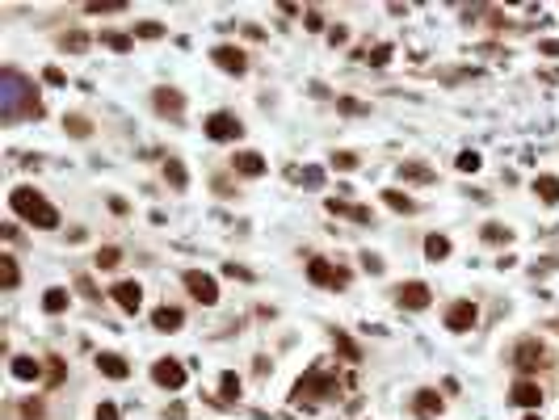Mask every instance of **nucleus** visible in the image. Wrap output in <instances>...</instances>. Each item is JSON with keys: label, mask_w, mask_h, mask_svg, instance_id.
<instances>
[{"label": "nucleus", "mask_w": 559, "mask_h": 420, "mask_svg": "<svg viewBox=\"0 0 559 420\" xmlns=\"http://www.w3.org/2000/svg\"><path fill=\"white\" fill-rule=\"evenodd\" d=\"M0 118H5V122H17V118H42L38 88H34L21 72H13V68L0 72Z\"/></svg>", "instance_id": "f257e3e1"}, {"label": "nucleus", "mask_w": 559, "mask_h": 420, "mask_svg": "<svg viewBox=\"0 0 559 420\" xmlns=\"http://www.w3.org/2000/svg\"><path fill=\"white\" fill-rule=\"evenodd\" d=\"M13 215H21L26 223H34V227H59V210L50 206L38 189H30V185H21V189H13Z\"/></svg>", "instance_id": "f03ea898"}, {"label": "nucleus", "mask_w": 559, "mask_h": 420, "mask_svg": "<svg viewBox=\"0 0 559 420\" xmlns=\"http://www.w3.org/2000/svg\"><path fill=\"white\" fill-rule=\"evenodd\" d=\"M328 395H332V379L320 370V365L303 374V379L294 383V391H290V399H294V403H316V399H328Z\"/></svg>", "instance_id": "7ed1b4c3"}, {"label": "nucleus", "mask_w": 559, "mask_h": 420, "mask_svg": "<svg viewBox=\"0 0 559 420\" xmlns=\"http://www.w3.org/2000/svg\"><path fill=\"white\" fill-rule=\"evenodd\" d=\"M475 320H480V307H475L471 298H459V303L446 307V328H450V332H471Z\"/></svg>", "instance_id": "20e7f679"}, {"label": "nucleus", "mask_w": 559, "mask_h": 420, "mask_svg": "<svg viewBox=\"0 0 559 420\" xmlns=\"http://www.w3.org/2000/svg\"><path fill=\"white\" fill-rule=\"evenodd\" d=\"M185 290L202 303V307H211V303H219V286H215V278L211 274H202V269H185Z\"/></svg>", "instance_id": "39448f33"}, {"label": "nucleus", "mask_w": 559, "mask_h": 420, "mask_svg": "<svg viewBox=\"0 0 559 420\" xmlns=\"http://www.w3.org/2000/svg\"><path fill=\"white\" fill-rule=\"evenodd\" d=\"M207 135H211L215 143H231V139H240V135H244V122H240L236 114L219 110V114H211V118H207Z\"/></svg>", "instance_id": "423d86ee"}, {"label": "nucleus", "mask_w": 559, "mask_h": 420, "mask_svg": "<svg viewBox=\"0 0 559 420\" xmlns=\"http://www.w3.org/2000/svg\"><path fill=\"white\" fill-rule=\"evenodd\" d=\"M151 379H156V387L181 391V387H185V365H181V361H173V357H160L156 365H151Z\"/></svg>", "instance_id": "0eeeda50"}, {"label": "nucleus", "mask_w": 559, "mask_h": 420, "mask_svg": "<svg viewBox=\"0 0 559 420\" xmlns=\"http://www.w3.org/2000/svg\"><path fill=\"white\" fill-rule=\"evenodd\" d=\"M429 298H433V290H429L425 282H404V286H395V303L408 307V311H425Z\"/></svg>", "instance_id": "6e6552de"}, {"label": "nucleus", "mask_w": 559, "mask_h": 420, "mask_svg": "<svg viewBox=\"0 0 559 420\" xmlns=\"http://www.w3.org/2000/svg\"><path fill=\"white\" fill-rule=\"evenodd\" d=\"M542 361H547V349L538 345V341H522L518 349H513V365L522 374H534V370H542Z\"/></svg>", "instance_id": "1a4fd4ad"}, {"label": "nucleus", "mask_w": 559, "mask_h": 420, "mask_svg": "<svg viewBox=\"0 0 559 420\" xmlns=\"http://www.w3.org/2000/svg\"><path fill=\"white\" fill-rule=\"evenodd\" d=\"M151 105H156V114H164V118H181L185 97L177 88H156V93H151Z\"/></svg>", "instance_id": "9d476101"}, {"label": "nucleus", "mask_w": 559, "mask_h": 420, "mask_svg": "<svg viewBox=\"0 0 559 420\" xmlns=\"http://www.w3.org/2000/svg\"><path fill=\"white\" fill-rule=\"evenodd\" d=\"M307 278L316 282V286H332V290H341L345 282H349V274H341V269H332L328 260H312L307 265Z\"/></svg>", "instance_id": "9b49d317"}, {"label": "nucleus", "mask_w": 559, "mask_h": 420, "mask_svg": "<svg viewBox=\"0 0 559 420\" xmlns=\"http://www.w3.org/2000/svg\"><path fill=\"white\" fill-rule=\"evenodd\" d=\"M110 298H114L126 315H135V311L143 307V290H139V282H118V286L110 290Z\"/></svg>", "instance_id": "f8f14e48"}, {"label": "nucleus", "mask_w": 559, "mask_h": 420, "mask_svg": "<svg viewBox=\"0 0 559 420\" xmlns=\"http://www.w3.org/2000/svg\"><path fill=\"white\" fill-rule=\"evenodd\" d=\"M509 399H513L518 408H538V403H542V387L530 383V379H518V383L509 387Z\"/></svg>", "instance_id": "ddd939ff"}, {"label": "nucleus", "mask_w": 559, "mask_h": 420, "mask_svg": "<svg viewBox=\"0 0 559 420\" xmlns=\"http://www.w3.org/2000/svg\"><path fill=\"white\" fill-rule=\"evenodd\" d=\"M97 370L106 374V379H114V383L131 379V365H126V357H118V353H97Z\"/></svg>", "instance_id": "4468645a"}, {"label": "nucleus", "mask_w": 559, "mask_h": 420, "mask_svg": "<svg viewBox=\"0 0 559 420\" xmlns=\"http://www.w3.org/2000/svg\"><path fill=\"white\" fill-rule=\"evenodd\" d=\"M211 59H215L223 72H231V76H240V72H244V50H240V46H215V50H211Z\"/></svg>", "instance_id": "2eb2a0df"}, {"label": "nucleus", "mask_w": 559, "mask_h": 420, "mask_svg": "<svg viewBox=\"0 0 559 420\" xmlns=\"http://www.w3.org/2000/svg\"><path fill=\"white\" fill-rule=\"evenodd\" d=\"M413 408H417V416H437L442 408H446V399H442V391H433V387H425V391H417V399H413Z\"/></svg>", "instance_id": "dca6fc26"}, {"label": "nucleus", "mask_w": 559, "mask_h": 420, "mask_svg": "<svg viewBox=\"0 0 559 420\" xmlns=\"http://www.w3.org/2000/svg\"><path fill=\"white\" fill-rule=\"evenodd\" d=\"M151 324H156V332H177L185 324V315H181V307H156L151 311Z\"/></svg>", "instance_id": "f3484780"}, {"label": "nucleus", "mask_w": 559, "mask_h": 420, "mask_svg": "<svg viewBox=\"0 0 559 420\" xmlns=\"http://www.w3.org/2000/svg\"><path fill=\"white\" fill-rule=\"evenodd\" d=\"M231 169H236L240 177H261V173H265V160H261L257 151H240L236 160H231Z\"/></svg>", "instance_id": "a211bd4d"}, {"label": "nucleus", "mask_w": 559, "mask_h": 420, "mask_svg": "<svg viewBox=\"0 0 559 420\" xmlns=\"http://www.w3.org/2000/svg\"><path fill=\"white\" fill-rule=\"evenodd\" d=\"M332 215H345V219H358V223H370V210L366 206H349V202H341V198H328L324 202Z\"/></svg>", "instance_id": "6ab92c4d"}, {"label": "nucleus", "mask_w": 559, "mask_h": 420, "mask_svg": "<svg viewBox=\"0 0 559 420\" xmlns=\"http://www.w3.org/2000/svg\"><path fill=\"white\" fill-rule=\"evenodd\" d=\"M534 193H538L547 206H555V202H559V177H534Z\"/></svg>", "instance_id": "aec40b11"}, {"label": "nucleus", "mask_w": 559, "mask_h": 420, "mask_svg": "<svg viewBox=\"0 0 559 420\" xmlns=\"http://www.w3.org/2000/svg\"><path fill=\"white\" fill-rule=\"evenodd\" d=\"M383 202H387L391 210H399V215H413V210H417V202H413L408 193H399V189H383Z\"/></svg>", "instance_id": "412c9836"}, {"label": "nucleus", "mask_w": 559, "mask_h": 420, "mask_svg": "<svg viewBox=\"0 0 559 420\" xmlns=\"http://www.w3.org/2000/svg\"><path fill=\"white\" fill-rule=\"evenodd\" d=\"M68 298H72V294H68V290H64V286H50V290H46V294H42V307H46V311H50V315H59V311H64V307H68Z\"/></svg>", "instance_id": "4be33fe9"}, {"label": "nucleus", "mask_w": 559, "mask_h": 420, "mask_svg": "<svg viewBox=\"0 0 559 420\" xmlns=\"http://www.w3.org/2000/svg\"><path fill=\"white\" fill-rule=\"evenodd\" d=\"M13 379H42V365L34 361V357H13Z\"/></svg>", "instance_id": "5701e85b"}, {"label": "nucleus", "mask_w": 559, "mask_h": 420, "mask_svg": "<svg viewBox=\"0 0 559 420\" xmlns=\"http://www.w3.org/2000/svg\"><path fill=\"white\" fill-rule=\"evenodd\" d=\"M0 282H5V290H17L21 274H17V260L13 256H0Z\"/></svg>", "instance_id": "b1692460"}, {"label": "nucleus", "mask_w": 559, "mask_h": 420, "mask_svg": "<svg viewBox=\"0 0 559 420\" xmlns=\"http://www.w3.org/2000/svg\"><path fill=\"white\" fill-rule=\"evenodd\" d=\"M399 177H404V181H417V185H429V181H433V169H421V164H399Z\"/></svg>", "instance_id": "393cba45"}, {"label": "nucleus", "mask_w": 559, "mask_h": 420, "mask_svg": "<svg viewBox=\"0 0 559 420\" xmlns=\"http://www.w3.org/2000/svg\"><path fill=\"white\" fill-rule=\"evenodd\" d=\"M425 256H429V260L450 256V240H446V236H429V240H425Z\"/></svg>", "instance_id": "a878e982"}, {"label": "nucleus", "mask_w": 559, "mask_h": 420, "mask_svg": "<svg viewBox=\"0 0 559 420\" xmlns=\"http://www.w3.org/2000/svg\"><path fill=\"white\" fill-rule=\"evenodd\" d=\"M484 240H488V244H509L513 231L504 227V223H484Z\"/></svg>", "instance_id": "bb28decb"}, {"label": "nucleus", "mask_w": 559, "mask_h": 420, "mask_svg": "<svg viewBox=\"0 0 559 420\" xmlns=\"http://www.w3.org/2000/svg\"><path fill=\"white\" fill-rule=\"evenodd\" d=\"M219 395H223V403H231V399H240V379L227 370L223 379H219Z\"/></svg>", "instance_id": "cd10ccee"}, {"label": "nucleus", "mask_w": 559, "mask_h": 420, "mask_svg": "<svg viewBox=\"0 0 559 420\" xmlns=\"http://www.w3.org/2000/svg\"><path fill=\"white\" fill-rule=\"evenodd\" d=\"M64 126H68V131H72L76 139H88V135H93V122H88V118H80V114H72V118H64Z\"/></svg>", "instance_id": "c85d7f7f"}, {"label": "nucleus", "mask_w": 559, "mask_h": 420, "mask_svg": "<svg viewBox=\"0 0 559 420\" xmlns=\"http://www.w3.org/2000/svg\"><path fill=\"white\" fill-rule=\"evenodd\" d=\"M164 177H169V185H173V189H185V181H189V177H185V169H181V160H169V164H164Z\"/></svg>", "instance_id": "c756f323"}, {"label": "nucleus", "mask_w": 559, "mask_h": 420, "mask_svg": "<svg viewBox=\"0 0 559 420\" xmlns=\"http://www.w3.org/2000/svg\"><path fill=\"white\" fill-rule=\"evenodd\" d=\"M332 169L337 173H353V169H358V155H353V151H337L332 155Z\"/></svg>", "instance_id": "7c9ffc66"}, {"label": "nucleus", "mask_w": 559, "mask_h": 420, "mask_svg": "<svg viewBox=\"0 0 559 420\" xmlns=\"http://www.w3.org/2000/svg\"><path fill=\"white\" fill-rule=\"evenodd\" d=\"M118 260H122V252H118V248H101V252H97V269H114Z\"/></svg>", "instance_id": "2f4dec72"}, {"label": "nucleus", "mask_w": 559, "mask_h": 420, "mask_svg": "<svg viewBox=\"0 0 559 420\" xmlns=\"http://www.w3.org/2000/svg\"><path fill=\"white\" fill-rule=\"evenodd\" d=\"M131 42H135V34H106L110 50H131Z\"/></svg>", "instance_id": "473e14b6"}, {"label": "nucleus", "mask_w": 559, "mask_h": 420, "mask_svg": "<svg viewBox=\"0 0 559 420\" xmlns=\"http://www.w3.org/2000/svg\"><path fill=\"white\" fill-rule=\"evenodd\" d=\"M337 349H341V353H345L349 361H358V357H362V353H358V345H353V341H349L345 332H337Z\"/></svg>", "instance_id": "72a5a7b5"}, {"label": "nucleus", "mask_w": 559, "mask_h": 420, "mask_svg": "<svg viewBox=\"0 0 559 420\" xmlns=\"http://www.w3.org/2000/svg\"><path fill=\"white\" fill-rule=\"evenodd\" d=\"M135 34H139V38H160V34H164V26H160V21H143Z\"/></svg>", "instance_id": "f704fd0d"}, {"label": "nucleus", "mask_w": 559, "mask_h": 420, "mask_svg": "<svg viewBox=\"0 0 559 420\" xmlns=\"http://www.w3.org/2000/svg\"><path fill=\"white\" fill-rule=\"evenodd\" d=\"M459 169H463V173H475V169H480V155H475V151H463V155H459Z\"/></svg>", "instance_id": "c9c22d12"}, {"label": "nucleus", "mask_w": 559, "mask_h": 420, "mask_svg": "<svg viewBox=\"0 0 559 420\" xmlns=\"http://www.w3.org/2000/svg\"><path fill=\"white\" fill-rule=\"evenodd\" d=\"M88 46V38L84 34H72V38H64V50H84Z\"/></svg>", "instance_id": "e433bc0d"}, {"label": "nucleus", "mask_w": 559, "mask_h": 420, "mask_svg": "<svg viewBox=\"0 0 559 420\" xmlns=\"http://www.w3.org/2000/svg\"><path fill=\"white\" fill-rule=\"evenodd\" d=\"M362 265H366L370 274H383V260H379L375 252H362Z\"/></svg>", "instance_id": "4c0bfd02"}, {"label": "nucleus", "mask_w": 559, "mask_h": 420, "mask_svg": "<svg viewBox=\"0 0 559 420\" xmlns=\"http://www.w3.org/2000/svg\"><path fill=\"white\" fill-rule=\"evenodd\" d=\"M97 420H122V416H118L114 403H101V408H97Z\"/></svg>", "instance_id": "58836bf2"}, {"label": "nucleus", "mask_w": 559, "mask_h": 420, "mask_svg": "<svg viewBox=\"0 0 559 420\" xmlns=\"http://www.w3.org/2000/svg\"><path fill=\"white\" fill-rule=\"evenodd\" d=\"M341 110H345V114H366V105H362V101H349V97H341Z\"/></svg>", "instance_id": "ea45409f"}, {"label": "nucleus", "mask_w": 559, "mask_h": 420, "mask_svg": "<svg viewBox=\"0 0 559 420\" xmlns=\"http://www.w3.org/2000/svg\"><path fill=\"white\" fill-rule=\"evenodd\" d=\"M320 181H324V173H320V169H307V173H303V185H312V189H320Z\"/></svg>", "instance_id": "a19ab883"}, {"label": "nucleus", "mask_w": 559, "mask_h": 420, "mask_svg": "<svg viewBox=\"0 0 559 420\" xmlns=\"http://www.w3.org/2000/svg\"><path fill=\"white\" fill-rule=\"evenodd\" d=\"M370 59H375V68H383V64L391 59V46H375V55H370Z\"/></svg>", "instance_id": "79ce46f5"}, {"label": "nucleus", "mask_w": 559, "mask_h": 420, "mask_svg": "<svg viewBox=\"0 0 559 420\" xmlns=\"http://www.w3.org/2000/svg\"><path fill=\"white\" fill-rule=\"evenodd\" d=\"M46 84H64V72L59 68H46Z\"/></svg>", "instance_id": "37998d69"}, {"label": "nucleus", "mask_w": 559, "mask_h": 420, "mask_svg": "<svg viewBox=\"0 0 559 420\" xmlns=\"http://www.w3.org/2000/svg\"><path fill=\"white\" fill-rule=\"evenodd\" d=\"M542 55H559V42L551 38V42H542Z\"/></svg>", "instance_id": "c03bdc74"}, {"label": "nucleus", "mask_w": 559, "mask_h": 420, "mask_svg": "<svg viewBox=\"0 0 559 420\" xmlns=\"http://www.w3.org/2000/svg\"><path fill=\"white\" fill-rule=\"evenodd\" d=\"M526 420H538V416H526Z\"/></svg>", "instance_id": "a18cd8bd"}]
</instances>
